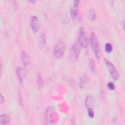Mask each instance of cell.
Returning <instances> with one entry per match:
<instances>
[{
	"label": "cell",
	"instance_id": "7402d4cb",
	"mask_svg": "<svg viewBox=\"0 0 125 125\" xmlns=\"http://www.w3.org/2000/svg\"><path fill=\"white\" fill-rule=\"evenodd\" d=\"M29 1H30V2H34V1H33V0H31H31H30Z\"/></svg>",
	"mask_w": 125,
	"mask_h": 125
},
{
	"label": "cell",
	"instance_id": "44dd1931",
	"mask_svg": "<svg viewBox=\"0 0 125 125\" xmlns=\"http://www.w3.org/2000/svg\"><path fill=\"white\" fill-rule=\"evenodd\" d=\"M0 104H2V103H4V97H3L2 95L1 94H0Z\"/></svg>",
	"mask_w": 125,
	"mask_h": 125
},
{
	"label": "cell",
	"instance_id": "5b68a950",
	"mask_svg": "<svg viewBox=\"0 0 125 125\" xmlns=\"http://www.w3.org/2000/svg\"><path fill=\"white\" fill-rule=\"evenodd\" d=\"M80 52V46L79 44L76 42L70 50V57L72 61L75 62L79 58Z\"/></svg>",
	"mask_w": 125,
	"mask_h": 125
},
{
	"label": "cell",
	"instance_id": "ba28073f",
	"mask_svg": "<svg viewBox=\"0 0 125 125\" xmlns=\"http://www.w3.org/2000/svg\"><path fill=\"white\" fill-rule=\"evenodd\" d=\"M80 1L79 0H74L73 1V5L70 10V14L71 19L73 20H75L78 14V5Z\"/></svg>",
	"mask_w": 125,
	"mask_h": 125
},
{
	"label": "cell",
	"instance_id": "ac0fdd59",
	"mask_svg": "<svg viewBox=\"0 0 125 125\" xmlns=\"http://www.w3.org/2000/svg\"><path fill=\"white\" fill-rule=\"evenodd\" d=\"M112 45L110 43H106L105 45V50L106 52L110 53L112 51Z\"/></svg>",
	"mask_w": 125,
	"mask_h": 125
},
{
	"label": "cell",
	"instance_id": "2e32d148",
	"mask_svg": "<svg viewBox=\"0 0 125 125\" xmlns=\"http://www.w3.org/2000/svg\"><path fill=\"white\" fill-rule=\"evenodd\" d=\"M37 83L39 88H41L43 85V80L42 76L40 74H39L37 78Z\"/></svg>",
	"mask_w": 125,
	"mask_h": 125
},
{
	"label": "cell",
	"instance_id": "ffe728a7",
	"mask_svg": "<svg viewBox=\"0 0 125 125\" xmlns=\"http://www.w3.org/2000/svg\"><path fill=\"white\" fill-rule=\"evenodd\" d=\"M107 87H108V89H109L111 90H114L115 89L114 84L112 82H109L107 83Z\"/></svg>",
	"mask_w": 125,
	"mask_h": 125
},
{
	"label": "cell",
	"instance_id": "7a4b0ae2",
	"mask_svg": "<svg viewBox=\"0 0 125 125\" xmlns=\"http://www.w3.org/2000/svg\"><path fill=\"white\" fill-rule=\"evenodd\" d=\"M65 44L63 41L59 40L56 43L53 49V55L58 59H62L65 52Z\"/></svg>",
	"mask_w": 125,
	"mask_h": 125
},
{
	"label": "cell",
	"instance_id": "d6986e66",
	"mask_svg": "<svg viewBox=\"0 0 125 125\" xmlns=\"http://www.w3.org/2000/svg\"><path fill=\"white\" fill-rule=\"evenodd\" d=\"M88 114L89 117L92 118L94 116V112L91 107H88Z\"/></svg>",
	"mask_w": 125,
	"mask_h": 125
},
{
	"label": "cell",
	"instance_id": "8fae6325",
	"mask_svg": "<svg viewBox=\"0 0 125 125\" xmlns=\"http://www.w3.org/2000/svg\"><path fill=\"white\" fill-rule=\"evenodd\" d=\"M17 75L18 76V78L19 80V81L21 82V83L22 82L23 78L25 75V72L24 69L21 67H18L17 68Z\"/></svg>",
	"mask_w": 125,
	"mask_h": 125
},
{
	"label": "cell",
	"instance_id": "7c38bea8",
	"mask_svg": "<svg viewBox=\"0 0 125 125\" xmlns=\"http://www.w3.org/2000/svg\"><path fill=\"white\" fill-rule=\"evenodd\" d=\"M21 59L23 65L26 66L28 65L30 63V59L28 55L24 51L22 52L21 54Z\"/></svg>",
	"mask_w": 125,
	"mask_h": 125
},
{
	"label": "cell",
	"instance_id": "4fadbf2b",
	"mask_svg": "<svg viewBox=\"0 0 125 125\" xmlns=\"http://www.w3.org/2000/svg\"><path fill=\"white\" fill-rule=\"evenodd\" d=\"M87 82V80L86 77L84 76L82 77L80 79V83H79L80 87L81 89H83L84 88H85V87L86 85Z\"/></svg>",
	"mask_w": 125,
	"mask_h": 125
},
{
	"label": "cell",
	"instance_id": "5bb4252c",
	"mask_svg": "<svg viewBox=\"0 0 125 125\" xmlns=\"http://www.w3.org/2000/svg\"><path fill=\"white\" fill-rule=\"evenodd\" d=\"M87 18L89 20L92 21H94L96 19V15L93 10L90 9L88 11L87 14Z\"/></svg>",
	"mask_w": 125,
	"mask_h": 125
},
{
	"label": "cell",
	"instance_id": "30bf717a",
	"mask_svg": "<svg viewBox=\"0 0 125 125\" xmlns=\"http://www.w3.org/2000/svg\"><path fill=\"white\" fill-rule=\"evenodd\" d=\"M95 100L94 97L92 96H88L85 100V104L86 107H91L95 103Z\"/></svg>",
	"mask_w": 125,
	"mask_h": 125
},
{
	"label": "cell",
	"instance_id": "9c48e42d",
	"mask_svg": "<svg viewBox=\"0 0 125 125\" xmlns=\"http://www.w3.org/2000/svg\"><path fill=\"white\" fill-rule=\"evenodd\" d=\"M10 117L8 114H4L1 115L0 116V125H6L10 123Z\"/></svg>",
	"mask_w": 125,
	"mask_h": 125
},
{
	"label": "cell",
	"instance_id": "6da1fadb",
	"mask_svg": "<svg viewBox=\"0 0 125 125\" xmlns=\"http://www.w3.org/2000/svg\"><path fill=\"white\" fill-rule=\"evenodd\" d=\"M90 44L91 48L93 52L94 53L96 58L97 59L99 60L101 55L100 46V44H99L97 37L96 34L93 32H92L90 34Z\"/></svg>",
	"mask_w": 125,
	"mask_h": 125
},
{
	"label": "cell",
	"instance_id": "9a60e30c",
	"mask_svg": "<svg viewBox=\"0 0 125 125\" xmlns=\"http://www.w3.org/2000/svg\"><path fill=\"white\" fill-rule=\"evenodd\" d=\"M46 42L45 39V35L44 33H42L41 34V36L40 38V46L42 48H43L45 46Z\"/></svg>",
	"mask_w": 125,
	"mask_h": 125
},
{
	"label": "cell",
	"instance_id": "3957f363",
	"mask_svg": "<svg viewBox=\"0 0 125 125\" xmlns=\"http://www.w3.org/2000/svg\"><path fill=\"white\" fill-rule=\"evenodd\" d=\"M45 120L46 124H53L56 120L55 108L53 106L48 107L45 112Z\"/></svg>",
	"mask_w": 125,
	"mask_h": 125
},
{
	"label": "cell",
	"instance_id": "8992f818",
	"mask_svg": "<svg viewBox=\"0 0 125 125\" xmlns=\"http://www.w3.org/2000/svg\"><path fill=\"white\" fill-rule=\"evenodd\" d=\"M79 44L84 48H87L88 42L85 34V30L83 27H80L79 31Z\"/></svg>",
	"mask_w": 125,
	"mask_h": 125
},
{
	"label": "cell",
	"instance_id": "52a82bcc",
	"mask_svg": "<svg viewBox=\"0 0 125 125\" xmlns=\"http://www.w3.org/2000/svg\"><path fill=\"white\" fill-rule=\"evenodd\" d=\"M30 26L34 32H37L39 29V22L38 18L35 16H31L30 18Z\"/></svg>",
	"mask_w": 125,
	"mask_h": 125
},
{
	"label": "cell",
	"instance_id": "277c9868",
	"mask_svg": "<svg viewBox=\"0 0 125 125\" xmlns=\"http://www.w3.org/2000/svg\"><path fill=\"white\" fill-rule=\"evenodd\" d=\"M104 61L108 70V71L113 79L114 81L117 80L119 78V74L116 69L114 67V65L110 62L108 61L107 60L105 59H104Z\"/></svg>",
	"mask_w": 125,
	"mask_h": 125
},
{
	"label": "cell",
	"instance_id": "e0dca14e",
	"mask_svg": "<svg viewBox=\"0 0 125 125\" xmlns=\"http://www.w3.org/2000/svg\"><path fill=\"white\" fill-rule=\"evenodd\" d=\"M89 66L91 71L92 72H94L95 70V63L92 58L89 59Z\"/></svg>",
	"mask_w": 125,
	"mask_h": 125
}]
</instances>
